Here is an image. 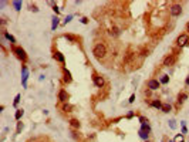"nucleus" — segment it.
Instances as JSON below:
<instances>
[{
	"mask_svg": "<svg viewBox=\"0 0 189 142\" xmlns=\"http://www.w3.org/2000/svg\"><path fill=\"white\" fill-rule=\"evenodd\" d=\"M92 54L97 57V58H104L107 56V47L103 44V43H97L92 48Z\"/></svg>",
	"mask_w": 189,
	"mask_h": 142,
	"instance_id": "f257e3e1",
	"label": "nucleus"
},
{
	"mask_svg": "<svg viewBox=\"0 0 189 142\" xmlns=\"http://www.w3.org/2000/svg\"><path fill=\"white\" fill-rule=\"evenodd\" d=\"M13 53L16 54V57H17L19 60H21V61H27V54H26L24 48L16 45V47H13Z\"/></svg>",
	"mask_w": 189,
	"mask_h": 142,
	"instance_id": "f03ea898",
	"label": "nucleus"
},
{
	"mask_svg": "<svg viewBox=\"0 0 189 142\" xmlns=\"http://www.w3.org/2000/svg\"><path fill=\"white\" fill-rule=\"evenodd\" d=\"M176 60H178L176 54H169V56L165 57V60H164V65H165V67H171V65H173V64L176 62Z\"/></svg>",
	"mask_w": 189,
	"mask_h": 142,
	"instance_id": "7ed1b4c3",
	"label": "nucleus"
},
{
	"mask_svg": "<svg viewBox=\"0 0 189 142\" xmlns=\"http://www.w3.org/2000/svg\"><path fill=\"white\" fill-rule=\"evenodd\" d=\"M178 45L182 48V47H186V45L189 44V36L188 34H181L179 37H178Z\"/></svg>",
	"mask_w": 189,
	"mask_h": 142,
	"instance_id": "20e7f679",
	"label": "nucleus"
},
{
	"mask_svg": "<svg viewBox=\"0 0 189 142\" xmlns=\"http://www.w3.org/2000/svg\"><path fill=\"white\" fill-rule=\"evenodd\" d=\"M169 11H171V16H173V17L181 16V13H182V6L181 4H172Z\"/></svg>",
	"mask_w": 189,
	"mask_h": 142,
	"instance_id": "39448f33",
	"label": "nucleus"
},
{
	"mask_svg": "<svg viewBox=\"0 0 189 142\" xmlns=\"http://www.w3.org/2000/svg\"><path fill=\"white\" fill-rule=\"evenodd\" d=\"M147 85H148L149 90L155 91V90H158V88L161 87V81H158V80H155V78H151V80H148Z\"/></svg>",
	"mask_w": 189,
	"mask_h": 142,
	"instance_id": "423d86ee",
	"label": "nucleus"
},
{
	"mask_svg": "<svg viewBox=\"0 0 189 142\" xmlns=\"http://www.w3.org/2000/svg\"><path fill=\"white\" fill-rule=\"evenodd\" d=\"M92 81H94L95 87H98V88H103V87H104V78L101 77V75L94 74V75H92Z\"/></svg>",
	"mask_w": 189,
	"mask_h": 142,
	"instance_id": "0eeeda50",
	"label": "nucleus"
},
{
	"mask_svg": "<svg viewBox=\"0 0 189 142\" xmlns=\"http://www.w3.org/2000/svg\"><path fill=\"white\" fill-rule=\"evenodd\" d=\"M27 78H29V70H27V67H26V65H23V77H21V84H23L24 88L27 87Z\"/></svg>",
	"mask_w": 189,
	"mask_h": 142,
	"instance_id": "6e6552de",
	"label": "nucleus"
},
{
	"mask_svg": "<svg viewBox=\"0 0 189 142\" xmlns=\"http://www.w3.org/2000/svg\"><path fill=\"white\" fill-rule=\"evenodd\" d=\"M58 100L61 102H67L68 100V94H67V91L65 90H60L58 91Z\"/></svg>",
	"mask_w": 189,
	"mask_h": 142,
	"instance_id": "1a4fd4ad",
	"label": "nucleus"
},
{
	"mask_svg": "<svg viewBox=\"0 0 189 142\" xmlns=\"http://www.w3.org/2000/svg\"><path fill=\"white\" fill-rule=\"evenodd\" d=\"M63 71H64V82L70 84V82L73 81V78H71V74H70V71L67 70V68H63Z\"/></svg>",
	"mask_w": 189,
	"mask_h": 142,
	"instance_id": "9d476101",
	"label": "nucleus"
},
{
	"mask_svg": "<svg viewBox=\"0 0 189 142\" xmlns=\"http://www.w3.org/2000/svg\"><path fill=\"white\" fill-rule=\"evenodd\" d=\"M53 58H54V60H57V61H60V62H64V60H65V58H64V56L60 53V51H54Z\"/></svg>",
	"mask_w": 189,
	"mask_h": 142,
	"instance_id": "9b49d317",
	"label": "nucleus"
},
{
	"mask_svg": "<svg viewBox=\"0 0 189 142\" xmlns=\"http://www.w3.org/2000/svg\"><path fill=\"white\" fill-rule=\"evenodd\" d=\"M186 98H188V94H186V92H181L179 97H178V102H179V104H182V102L186 101Z\"/></svg>",
	"mask_w": 189,
	"mask_h": 142,
	"instance_id": "f8f14e48",
	"label": "nucleus"
},
{
	"mask_svg": "<svg viewBox=\"0 0 189 142\" xmlns=\"http://www.w3.org/2000/svg\"><path fill=\"white\" fill-rule=\"evenodd\" d=\"M58 23H60V21H58V17L54 16V17H53V21H51V30H53V31L58 27Z\"/></svg>",
	"mask_w": 189,
	"mask_h": 142,
	"instance_id": "ddd939ff",
	"label": "nucleus"
},
{
	"mask_svg": "<svg viewBox=\"0 0 189 142\" xmlns=\"http://www.w3.org/2000/svg\"><path fill=\"white\" fill-rule=\"evenodd\" d=\"M23 114H24V109H23V108H20V109H17V111H16V114H14V118L17 119V121H20V118L23 117Z\"/></svg>",
	"mask_w": 189,
	"mask_h": 142,
	"instance_id": "4468645a",
	"label": "nucleus"
},
{
	"mask_svg": "<svg viewBox=\"0 0 189 142\" xmlns=\"http://www.w3.org/2000/svg\"><path fill=\"white\" fill-rule=\"evenodd\" d=\"M70 125H71L73 128H75V129H78L81 126V124L78 122V119H71V121H70Z\"/></svg>",
	"mask_w": 189,
	"mask_h": 142,
	"instance_id": "2eb2a0df",
	"label": "nucleus"
},
{
	"mask_svg": "<svg viewBox=\"0 0 189 142\" xmlns=\"http://www.w3.org/2000/svg\"><path fill=\"white\" fill-rule=\"evenodd\" d=\"M3 34H4V37H6V39L9 40V41H10L12 44H14V43H16V39H14V37H13V36H12L10 33H7V31H4Z\"/></svg>",
	"mask_w": 189,
	"mask_h": 142,
	"instance_id": "dca6fc26",
	"label": "nucleus"
},
{
	"mask_svg": "<svg viewBox=\"0 0 189 142\" xmlns=\"http://www.w3.org/2000/svg\"><path fill=\"white\" fill-rule=\"evenodd\" d=\"M151 105L154 108H158V109H159V108H162V102H161L159 100H154V101L151 102Z\"/></svg>",
	"mask_w": 189,
	"mask_h": 142,
	"instance_id": "f3484780",
	"label": "nucleus"
},
{
	"mask_svg": "<svg viewBox=\"0 0 189 142\" xmlns=\"http://www.w3.org/2000/svg\"><path fill=\"white\" fill-rule=\"evenodd\" d=\"M164 112H171V109H172V107H171V104H162V108H161Z\"/></svg>",
	"mask_w": 189,
	"mask_h": 142,
	"instance_id": "a211bd4d",
	"label": "nucleus"
},
{
	"mask_svg": "<svg viewBox=\"0 0 189 142\" xmlns=\"http://www.w3.org/2000/svg\"><path fill=\"white\" fill-rule=\"evenodd\" d=\"M148 136H149L148 132H145V131H141V129H139V138H142L144 141H147V139H148Z\"/></svg>",
	"mask_w": 189,
	"mask_h": 142,
	"instance_id": "6ab92c4d",
	"label": "nucleus"
},
{
	"mask_svg": "<svg viewBox=\"0 0 189 142\" xmlns=\"http://www.w3.org/2000/svg\"><path fill=\"white\" fill-rule=\"evenodd\" d=\"M71 109H73V105H70V104H65V102H64V105H63V111H64V112H71Z\"/></svg>",
	"mask_w": 189,
	"mask_h": 142,
	"instance_id": "aec40b11",
	"label": "nucleus"
},
{
	"mask_svg": "<svg viewBox=\"0 0 189 142\" xmlns=\"http://www.w3.org/2000/svg\"><path fill=\"white\" fill-rule=\"evenodd\" d=\"M13 7H14V10H20V9H21V1H17V0H16V1H13Z\"/></svg>",
	"mask_w": 189,
	"mask_h": 142,
	"instance_id": "412c9836",
	"label": "nucleus"
},
{
	"mask_svg": "<svg viewBox=\"0 0 189 142\" xmlns=\"http://www.w3.org/2000/svg\"><path fill=\"white\" fill-rule=\"evenodd\" d=\"M169 82V75H162L161 77V84H168Z\"/></svg>",
	"mask_w": 189,
	"mask_h": 142,
	"instance_id": "4be33fe9",
	"label": "nucleus"
},
{
	"mask_svg": "<svg viewBox=\"0 0 189 142\" xmlns=\"http://www.w3.org/2000/svg\"><path fill=\"white\" fill-rule=\"evenodd\" d=\"M111 36H120V28H117V27H114V28H111Z\"/></svg>",
	"mask_w": 189,
	"mask_h": 142,
	"instance_id": "5701e85b",
	"label": "nucleus"
},
{
	"mask_svg": "<svg viewBox=\"0 0 189 142\" xmlns=\"http://www.w3.org/2000/svg\"><path fill=\"white\" fill-rule=\"evenodd\" d=\"M141 131H145V132H151V128H149L148 124H142V126H141Z\"/></svg>",
	"mask_w": 189,
	"mask_h": 142,
	"instance_id": "b1692460",
	"label": "nucleus"
},
{
	"mask_svg": "<svg viewBox=\"0 0 189 142\" xmlns=\"http://www.w3.org/2000/svg\"><path fill=\"white\" fill-rule=\"evenodd\" d=\"M64 37H65L67 40H70V41H77V37H74L73 34H65Z\"/></svg>",
	"mask_w": 189,
	"mask_h": 142,
	"instance_id": "393cba45",
	"label": "nucleus"
},
{
	"mask_svg": "<svg viewBox=\"0 0 189 142\" xmlns=\"http://www.w3.org/2000/svg\"><path fill=\"white\" fill-rule=\"evenodd\" d=\"M19 101H20V94H17V95H16V98H14V101H13V107H17Z\"/></svg>",
	"mask_w": 189,
	"mask_h": 142,
	"instance_id": "a878e982",
	"label": "nucleus"
},
{
	"mask_svg": "<svg viewBox=\"0 0 189 142\" xmlns=\"http://www.w3.org/2000/svg\"><path fill=\"white\" fill-rule=\"evenodd\" d=\"M173 142H183V135H176L175 139H173Z\"/></svg>",
	"mask_w": 189,
	"mask_h": 142,
	"instance_id": "bb28decb",
	"label": "nucleus"
},
{
	"mask_svg": "<svg viewBox=\"0 0 189 142\" xmlns=\"http://www.w3.org/2000/svg\"><path fill=\"white\" fill-rule=\"evenodd\" d=\"M21 129H23V122H17V129H16V132H17V134H20V132H21Z\"/></svg>",
	"mask_w": 189,
	"mask_h": 142,
	"instance_id": "cd10ccee",
	"label": "nucleus"
},
{
	"mask_svg": "<svg viewBox=\"0 0 189 142\" xmlns=\"http://www.w3.org/2000/svg\"><path fill=\"white\" fill-rule=\"evenodd\" d=\"M169 126H171L172 129H175V128H176V124H175V119H171V121H169Z\"/></svg>",
	"mask_w": 189,
	"mask_h": 142,
	"instance_id": "c85d7f7f",
	"label": "nucleus"
},
{
	"mask_svg": "<svg viewBox=\"0 0 189 142\" xmlns=\"http://www.w3.org/2000/svg\"><path fill=\"white\" fill-rule=\"evenodd\" d=\"M139 122L141 124H148V119L145 118V117H139Z\"/></svg>",
	"mask_w": 189,
	"mask_h": 142,
	"instance_id": "c756f323",
	"label": "nucleus"
},
{
	"mask_svg": "<svg viewBox=\"0 0 189 142\" xmlns=\"http://www.w3.org/2000/svg\"><path fill=\"white\" fill-rule=\"evenodd\" d=\"M71 20H73V16L70 14V16H67V17H65V20H64V24H67V23H70Z\"/></svg>",
	"mask_w": 189,
	"mask_h": 142,
	"instance_id": "7c9ffc66",
	"label": "nucleus"
},
{
	"mask_svg": "<svg viewBox=\"0 0 189 142\" xmlns=\"http://www.w3.org/2000/svg\"><path fill=\"white\" fill-rule=\"evenodd\" d=\"M30 10L37 13V11H39V9H37V6H36V4H30Z\"/></svg>",
	"mask_w": 189,
	"mask_h": 142,
	"instance_id": "2f4dec72",
	"label": "nucleus"
},
{
	"mask_svg": "<svg viewBox=\"0 0 189 142\" xmlns=\"http://www.w3.org/2000/svg\"><path fill=\"white\" fill-rule=\"evenodd\" d=\"M53 10H54V13H56V16H57L58 13H60V10H58V7H57V6H56V4L53 6Z\"/></svg>",
	"mask_w": 189,
	"mask_h": 142,
	"instance_id": "473e14b6",
	"label": "nucleus"
},
{
	"mask_svg": "<svg viewBox=\"0 0 189 142\" xmlns=\"http://www.w3.org/2000/svg\"><path fill=\"white\" fill-rule=\"evenodd\" d=\"M134 101H135V94H132V95L129 97V102H131V104H132V102H134Z\"/></svg>",
	"mask_w": 189,
	"mask_h": 142,
	"instance_id": "72a5a7b5",
	"label": "nucleus"
},
{
	"mask_svg": "<svg viewBox=\"0 0 189 142\" xmlns=\"http://www.w3.org/2000/svg\"><path fill=\"white\" fill-rule=\"evenodd\" d=\"M81 23H83V24H87V23H88V19L83 17V19H81Z\"/></svg>",
	"mask_w": 189,
	"mask_h": 142,
	"instance_id": "f704fd0d",
	"label": "nucleus"
},
{
	"mask_svg": "<svg viewBox=\"0 0 189 142\" xmlns=\"http://www.w3.org/2000/svg\"><path fill=\"white\" fill-rule=\"evenodd\" d=\"M185 82H186V85H189V77L186 78V81H185Z\"/></svg>",
	"mask_w": 189,
	"mask_h": 142,
	"instance_id": "c9c22d12",
	"label": "nucleus"
},
{
	"mask_svg": "<svg viewBox=\"0 0 189 142\" xmlns=\"http://www.w3.org/2000/svg\"><path fill=\"white\" fill-rule=\"evenodd\" d=\"M186 30H188V31H189V23H188V24H186Z\"/></svg>",
	"mask_w": 189,
	"mask_h": 142,
	"instance_id": "e433bc0d",
	"label": "nucleus"
},
{
	"mask_svg": "<svg viewBox=\"0 0 189 142\" xmlns=\"http://www.w3.org/2000/svg\"><path fill=\"white\" fill-rule=\"evenodd\" d=\"M145 142H149V141H145Z\"/></svg>",
	"mask_w": 189,
	"mask_h": 142,
	"instance_id": "4c0bfd02",
	"label": "nucleus"
},
{
	"mask_svg": "<svg viewBox=\"0 0 189 142\" xmlns=\"http://www.w3.org/2000/svg\"><path fill=\"white\" fill-rule=\"evenodd\" d=\"M164 142H165V141H164Z\"/></svg>",
	"mask_w": 189,
	"mask_h": 142,
	"instance_id": "58836bf2",
	"label": "nucleus"
}]
</instances>
